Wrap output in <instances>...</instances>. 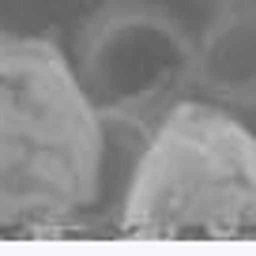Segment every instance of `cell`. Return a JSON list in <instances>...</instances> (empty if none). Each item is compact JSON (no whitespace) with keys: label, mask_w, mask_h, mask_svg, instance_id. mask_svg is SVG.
<instances>
[{"label":"cell","mask_w":256,"mask_h":256,"mask_svg":"<svg viewBox=\"0 0 256 256\" xmlns=\"http://www.w3.org/2000/svg\"><path fill=\"white\" fill-rule=\"evenodd\" d=\"M94 151V106L60 46L0 30V211L68 204Z\"/></svg>","instance_id":"1"},{"label":"cell","mask_w":256,"mask_h":256,"mask_svg":"<svg viewBox=\"0 0 256 256\" xmlns=\"http://www.w3.org/2000/svg\"><path fill=\"white\" fill-rule=\"evenodd\" d=\"M248 215H256V144L211 106H174L147 154L132 222H238Z\"/></svg>","instance_id":"2"},{"label":"cell","mask_w":256,"mask_h":256,"mask_svg":"<svg viewBox=\"0 0 256 256\" xmlns=\"http://www.w3.org/2000/svg\"><path fill=\"white\" fill-rule=\"evenodd\" d=\"M196 34L158 0H106L76 42V80L90 106L132 113L192 83Z\"/></svg>","instance_id":"3"},{"label":"cell","mask_w":256,"mask_h":256,"mask_svg":"<svg viewBox=\"0 0 256 256\" xmlns=\"http://www.w3.org/2000/svg\"><path fill=\"white\" fill-rule=\"evenodd\" d=\"M192 83L215 98L256 106V0H222L196 34Z\"/></svg>","instance_id":"4"}]
</instances>
